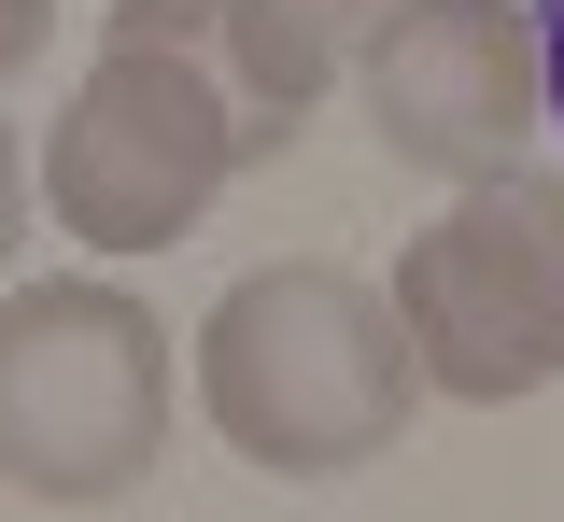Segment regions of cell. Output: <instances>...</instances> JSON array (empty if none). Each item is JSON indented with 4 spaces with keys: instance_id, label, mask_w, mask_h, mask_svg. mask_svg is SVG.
Segmentation results:
<instances>
[{
    "instance_id": "8992f818",
    "label": "cell",
    "mask_w": 564,
    "mask_h": 522,
    "mask_svg": "<svg viewBox=\"0 0 564 522\" xmlns=\"http://www.w3.org/2000/svg\"><path fill=\"white\" fill-rule=\"evenodd\" d=\"M381 14H395V0H240V85H254V113H269L282 155H296V128H311V99L367 57Z\"/></svg>"
},
{
    "instance_id": "9c48e42d",
    "label": "cell",
    "mask_w": 564,
    "mask_h": 522,
    "mask_svg": "<svg viewBox=\"0 0 564 522\" xmlns=\"http://www.w3.org/2000/svg\"><path fill=\"white\" fill-rule=\"evenodd\" d=\"M536 57H551V128H564V0H536Z\"/></svg>"
},
{
    "instance_id": "277c9868",
    "label": "cell",
    "mask_w": 564,
    "mask_h": 522,
    "mask_svg": "<svg viewBox=\"0 0 564 522\" xmlns=\"http://www.w3.org/2000/svg\"><path fill=\"white\" fill-rule=\"evenodd\" d=\"M395 325H410L423 395L452 410H522L564 381V170H494L452 184V213L410 226L395 254Z\"/></svg>"
},
{
    "instance_id": "3957f363",
    "label": "cell",
    "mask_w": 564,
    "mask_h": 522,
    "mask_svg": "<svg viewBox=\"0 0 564 522\" xmlns=\"http://www.w3.org/2000/svg\"><path fill=\"white\" fill-rule=\"evenodd\" d=\"M170 452V325L128 283L0 297V480L43 509H113Z\"/></svg>"
},
{
    "instance_id": "5b68a950",
    "label": "cell",
    "mask_w": 564,
    "mask_h": 522,
    "mask_svg": "<svg viewBox=\"0 0 564 522\" xmlns=\"http://www.w3.org/2000/svg\"><path fill=\"white\" fill-rule=\"evenodd\" d=\"M352 85H367V142L423 184H494L522 170V128H551L536 0H395Z\"/></svg>"
},
{
    "instance_id": "ba28073f",
    "label": "cell",
    "mask_w": 564,
    "mask_h": 522,
    "mask_svg": "<svg viewBox=\"0 0 564 522\" xmlns=\"http://www.w3.org/2000/svg\"><path fill=\"white\" fill-rule=\"evenodd\" d=\"M29 240V155H14V128H0V254Z\"/></svg>"
},
{
    "instance_id": "6da1fadb",
    "label": "cell",
    "mask_w": 564,
    "mask_h": 522,
    "mask_svg": "<svg viewBox=\"0 0 564 522\" xmlns=\"http://www.w3.org/2000/svg\"><path fill=\"white\" fill-rule=\"evenodd\" d=\"M282 142L240 85V0H113L57 142H43V198L85 254H170Z\"/></svg>"
},
{
    "instance_id": "7a4b0ae2",
    "label": "cell",
    "mask_w": 564,
    "mask_h": 522,
    "mask_svg": "<svg viewBox=\"0 0 564 522\" xmlns=\"http://www.w3.org/2000/svg\"><path fill=\"white\" fill-rule=\"evenodd\" d=\"M198 410L212 438L269 480H339L367 452L410 438L423 368L410 325L367 269H325V254H282V269H240L198 325Z\"/></svg>"
},
{
    "instance_id": "52a82bcc",
    "label": "cell",
    "mask_w": 564,
    "mask_h": 522,
    "mask_svg": "<svg viewBox=\"0 0 564 522\" xmlns=\"http://www.w3.org/2000/svg\"><path fill=\"white\" fill-rule=\"evenodd\" d=\"M43 43H57V0H0V85L29 72V57H43Z\"/></svg>"
}]
</instances>
